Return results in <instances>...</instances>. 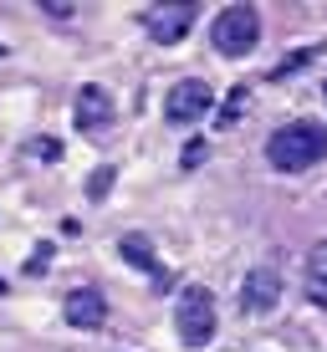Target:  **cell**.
<instances>
[{
    "instance_id": "277c9868",
    "label": "cell",
    "mask_w": 327,
    "mask_h": 352,
    "mask_svg": "<svg viewBox=\"0 0 327 352\" xmlns=\"http://www.w3.org/2000/svg\"><path fill=\"white\" fill-rule=\"evenodd\" d=\"M195 16H200L195 0H159V6H149L143 26H149V36L159 46H174V41H184L189 26H195Z\"/></svg>"
},
{
    "instance_id": "4fadbf2b",
    "label": "cell",
    "mask_w": 327,
    "mask_h": 352,
    "mask_svg": "<svg viewBox=\"0 0 327 352\" xmlns=\"http://www.w3.org/2000/svg\"><path fill=\"white\" fill-rule=\"evenodd\" d=\"M31 153H41V159H56V153H62V143H52V138H36V143H31Z\"/></svg>"
},
{
    "instance_id": "30bf717a",
    "label": "cell",
    "mask_w": 327,
    "mask_h": 352,
    "mask_svg": "<svg viewBox=\"0 0 327 352\" xmlns=\"http://www.w3.org/2000/svg\"><path fill=\"white\" fill-rule=\"evenodd\" d=\"M307 296L317 307H327V240H317L307 256Z\"/></svg>"
},
{
    "instance_id": "7a4b0ae2",
    "label": "cell",
    "mask_w": 327,
    "mask_h": 352,
    "mask_svg": "<svg viewBox=\"0 0 327 352\" xmlns=\"http://www.w3.org/2000/svg\"><path fill=\"white\" fill-rule=\"evenodd\" d=\"M210 41H215V52H220V56H230V62L251 56V52H256V41H261V16H256V6H246V0L225 6L220 16H215V26H210Z\"/></svg>"
},
{
    "instance_id": "e0dca14e",
    "label": "cell",
    "mask_w": 327,
    "mask_h": 352,
    "mask_svg": "<svg viewBox=\"0 0 327 352\" xmlns=\"http://www.w3.org/2000/svg\"><path fill=\"white\" fill-rule=\"evenodd\" d=\"M322 97H327V87H322Z\"/></svg>"
},
{
    "instance_id": "ac0fdd59",
    "label": "cell",
    "mask_w": 327,
    "mask_h": 352,
    "mask_svg": "<svg viewBox=\"0 0 327 352\" xmlns=\"http://www.w3.org/2000/svg\"><path fill=\"white\" fill-rule=\"evenodd\" d=\"M0 52H6V46H0Z\"/></svg>"
},
{
    "instance_id": "2e32d148",
    "label": "cell",
    "mask_w": 327,
    "mask_h": 352,
    "mask_svg": "<svg viewBox=\"0 0 327 352\" xmlns=\"http://www.w3.org/2000/svg\"><path fill=\"white\" fill-rule=\"evenodd\" d=\"M0 296H6V281H0Z\"/></svg>"
},
{
    "instance_id": "52a82bcc",
    "label": "cell",
    "mask_w": 327,
    "mask_h": 352,
    "mask_svg": "<svg viewBox=\"0 0 327 352\" xmlns=\"http://www.w3.org/2000/svg\"><path fill=\"white\" fill-rule=\"evenodd\" d=\"M276 301H282V276H276L271 265H256V271L246 276V286H240V307H246L251 317H261Z\"/></svg>"
},
{
    "instance_id": "3957f363",
    "label": "cell",
    "mask_w": 327,
    "mask_h": 352,
    "mask_svg": "<svg viewBox=\"0 0 327 352\" xmlns=\"http://www.w3.org/2000/svg\"><path fill=\"white\" fill-rule=\"evenodd\" d=\"M174 327L184 347H210L215 342V296L204 286H184L174 301Z\"/></svg>"
},
{
    "instance_id": "5b68a950",
    "label": "cell",
    "mask_w": 327,
    "mask_h": 352,
    "mask_svg": "<svg viewBox=\"0 0 327 352\" xmlns=\"http://www.w3.org/2000/svg\"><path fill=\"white\" fill-rule=\"evenodd\" d=\"M210 102H215V87L210 82H200V77H184V82H174L164 97V118L169 123H195V118L210 113Z\"/></svg>"
},
{
    "instance_id": "6da1fadb",
    "label": "cell",
    "mask_w": 327,
    "mask_h": 352,
    "mask_svg": "<svg viewBox=\"0 0 327 352\" xmlns=\"http://www.w3.org/2000/svg\"><path fill=\"white\" fill-rule=\"evenodd\" d=\"M322 159H327V128L317 118H297V123L276 128L271 143H266V164L282 168V174H302Z\"/></svg>"
},
{
    "instance_id": "7c38bea8",
    "label": "cell",
    "mask_w": 327,
    "mask_h": 352,
    "mask_svg": "<svg viewBox=\"0 0 327 352\" xmlns=\"http://www.w3.org/2000/svg\"><path fill=\"white\" fill-rule=\"evenodd\" d=\"M107 189H113V168H98V174L87 179V199H103Z\"/></svg>"
},
{
    "instance_id": "8fae6325",
    "label": "cell",
    "mask_w": 327,
    "mask_h": 352,
    "mask_svg": "<svg viewBox=\"0 0 327 352\" xmlns=\"http://www.w3.org/2000/svg\"><path fill=\"white\" fill-rule=\"evenodd\" d=\"M246 102H251V87H246V82H240V87H230V97L220 102V113H215V128H235L240 113H246Z\"/></svg>"
},
{
    "instance_id": "5bb4252c",
    "label": "cell",
    "mask_w": 327,
    "mask_h": 352,
    "mask_svg": "<svg viewBox=\"0 0 327 352\" xmlns=\"http://www.w3.org/2000/svg\"><path fill=\"white\" fill-rule=\"evenodd\" d=\"M46 261H52V245H41V250H36V256H31V265H26V271H31V276H41V271H46Z\"/></svg>"
},
{
    "instance_id": "9c48e42d",
    "label": "cell",
    "mask_w": 327,
    "mask_h": 352,
    "mask_svg": "<svg viewBox=\"0 0 327 352\" xmlns=\"http://www.w3.org/2000/svg\"><path fill=\"white\" fill-rule=\"evenodd\" d=\"M118 250H123V261H128V265H138V271H149V276H154V291H169V276H164L159 256H154V245H149L143 235H123V240H118Z\"/></svg>"
},
{
    "instance_id": "ba28073f",
    "label": "cell",
    "mask_w": 327,
    "mask_h": 352,
    "mask_svg": "<svg viewBox=\"0 0 327 352\" xmlns=\"http://www.w3.org/2000/svg\"><path fill=\"white\" fill-rule=\"evenodd\" d=\"M77 128L82 133H107L113 128V97H107L98 82H87V87L77 92Z\"/></svg>"
},
{
    "instance_id": "9a60e30c",
    "label": "cell",
    "mask_w": 327,
    "mask_h": 352,
    "mask_svg": "<svg viewBox=\"0 0 327 352\" xmlns=\"http://www.w3.org/2000/svg\"><path fill=\"white\" fill-rule=\"evenodd\" d=\"M200 159H204V143L195 138V143H189V148H184V168H200Z\"/></svg>"
},
{
    "instance_id": "8992f818",
    "label": "cell",
    "mask_w": 327,
    "mask_h": 352,
    "mask_svg": "<svg viewBox=\"0 0 327 352\" xmlns=\"http://www.w3.org/2000/svg\"><path fill=\"white\" fill-rule=\"evenodd\" d=\"M62 317H67V327H77V332H98L107 322V296L98 286H77V291H67Z\"/></svg>"
}]
</instances>
